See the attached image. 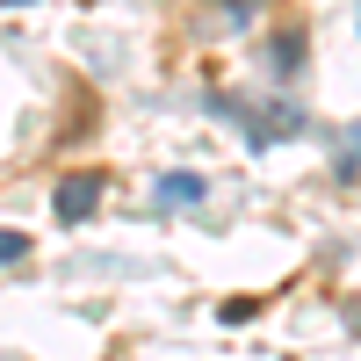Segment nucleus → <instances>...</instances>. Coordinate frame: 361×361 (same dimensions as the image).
Returning <instances> with one entry per match:
<instances>
[{"label":"nucleus","mask_w":361,"mask_h":361,"mask_svg":"<svg viewBox=\"0 0 361 361\" xmlns=\"http://www.w3.org/2000/svg\"><path fill=\"white\" fill-rule=\"evenodd\" d=\"M260 8H267V0H224V15H231V22H246V15H260Z\"/></svg>","instance_id":"0eeeda50"},{"label":"nucleus","mask_w":361,"mask_h":361,"mask_svg":"<svg viewBox=\"0 0 361 361\" xmlns=\"http://www.w3.org/2000/svg\"><path fill=\"white\" fill-rule=\"evenodd\" d=\"M333 173H361V130L347 137V152H340V166H333Z\"/></svg>","instance_id":"423d86ee"},{"label":"nucleus","mask_w":361,"mask_h":361,"mask_svg":"<svg viewBox=\"0 0 361 361\" xmlns=\"http://www.w3.org/2000/svg\"><path fill=\"white\" fill-rule=\"evenodd\" d=\"M340 318H347V333L361 340V296H347V304H340Z\"/></svg>","instance_id":"6e6552de"},{"label":"nucleus","mask_w":361,"mask_h":361,"mask_svg":"<svg viewBox=\"0 0 361 361\" xmlns=\"http://www.w3.org/2000/svg\"><path fill=\"white\" fill-rule=\"evenodd\" d=\"M15 260H29V231H0V267H15Z\"/></svg>","instance_id":"39448f33"},{"label":"nucleus","mask_w":361,"mask_h":361,"mask_svg":"<svg viewBox=\"0 0 361 361\" xmlns=\"http://www.w3.org/2000/svg\"><path fill=\"white\" fill-rule=\"evenodd\" d=\"M296 66H304V37H296V29H282V37L267 44V73H282V80H289Z\"/></svg>","instance_id":"20e7f679"},{"label":"nucleus","mask_w":361,"mask_h":361,"mask_svg":"<svg viewBox=\"0 0 361 361\" xmlns=\"http://www.w3.org/2000/svg\"><path fill=\"white\" fill-rule=\"evenodd\" d=\"M51 209H58V224H87L102 209V166H87V173H66L51 188Z\"/></svg>","instance_id":"f257e3e1"},{"label":"nucleus","mask_w":361,"mask_h":361,"mask_svg":"<svg viewBox=\"0 0 361 361\" xmlns=\"http://www.w3.org/2000/svg\"><path fill=\"white\" fill-rule=\"evenodd\" d=\"M202 195H209L202 173H159V180H152V202H159V209H188V202H202Z\"/></svg>","instance_id":"f03ea898"},{"label":"nucleus","mask_w":361,"mask_h":361,"mask_svg":"<svg viewBox=\"0 0 361 361\" xmlns=\"http://www.w3.org/2000/svg\"><path fill=\"white\" fill-rule=\"evenodd\" d=\"M296 130H304V116H296V109H267V116H246V137L253 145H275V137H296Z\"/></svg>","instance_id":"7ed1b4c3"},{"label":"nucleus","mask_w":361,"mask_h":361,"mask_svg":"<svg viewBox=\"0 0 361 361\" xmlns=\"http://www.w3.org/2000/svg\"><path fill=\"white\" fill-rule=\"evenodd\" d=\"M0 8H22V0H0Z\"/></svg>","instance_id":"1a4fd4ad"}]
</instances>
